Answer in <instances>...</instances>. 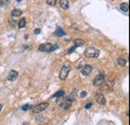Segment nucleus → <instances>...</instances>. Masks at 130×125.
<instances>
[{"label":"nucleus","mask_w":130,"mask_h":125,"mask_svg":"<svg viewBox=\"0 0 130 125\" xmlns=\"http://www.w3.org/2000/svg\"><path fill=\"white\" fill-rule=\"evenodd\" d=\"M18 77V72L15 70H11L9 74H8V77H7V79H8L9 81H14V80H16Z\"/></svg>","instance_id":"obj_6"},{"label":"nucleus","mask_w":130,"mask_h":125,"mask_svg":"<svg viewBox=\"0 0 130 125\" xmlns=\"http://www.w3.org/2000/svg\"><path fill=\"white\" fill-rule=\"evenodd\" d=\"M1 109H2V105L0 104V111H1Z\"/></svg>","instance_id":"obj_25"},{"label":"nucleus","mask_w":130,"mask_h":125,"mask_svg":"<svg viewBox=\"0 0 130 125\" xmlns=\"http://www.w3.org/2000/svg\"><path fill=\"white\" fill-rule=\"evenodd\" d=\"M103 82H104V76H103L102 74H99V75H97V76L94 78L93 84L95 86H99V85H101Z\"/></svg>","instance_id":"obj_5"},{"label":"nucleus","mask_w":130,"mask_h":125,"mask_svg":"<svg viewBox=\"0 0 130 125\" xmlns=\"http://www.w3.org/2000/svg\"><path fill=\"white\" fill-rule=\"evenodd\" d=\"M59 5H60L62 9L66 10L69 8V1L68 0H60V1H59Z\"/></svg>","instance_id":"obj_8"},{"label":"nucleus","mask_w":130,"mask_h":125,"mask_svg":"<svg viewBox=\"0 0 130 125\" xmlns=\"http://www.w3.org/2000/svg\"><path fill=\"white\" fill-rule=\"evenodd\" d=\"M63 95H64V91H63V90H61V91H58V92H56L54 94L53 96H52V98H55V97H62Z\"/></svg>","instance_id":"obj_17"},{"label":"nucleus","mask_w":130,"mask_h":125,"mask_svg":"<svg viewBox=\"0 0 130 125\" xmlns=\"http://www.w3.org/2000/svg\"><path fill=\"white\" fill-rule=\"evenodd\" d=\"M120 9L123 11V12H128L129 10V6H128V3H121L120 5Z\"/></svg>","instance_id":"obj_10"},{"label":"nucleus","mask_w":130,"mask_h":125,"mask_svg":"<svg viewBox=\"0 0 130 125\" xmlns=\"http://www.w3.org/2000/svg\"><path fill=\"white\" fill-rule=\"evenodd\" d=\"M91 105H92L91 102H88V103L86 104V106H85V108H86V109H89V108L91 107Z\"/></svg>","instance_id":"obj_21"},{"label":"nucleus","mask_w":130,"mask_h":125,"mask_svg":"<svg viewBox=\"0 0 130 125\" xmlns=\"http://www.w3.org/2000/svg\"><path fill=\"white\" fill-rule=\"evenodd\" d=\"M58 48V45L56 44V45H54V47H53V45H52V49H51V51H54L55 49H57Z\"/></svg>","instance_id":"obj_23"},{"label":"nucleus","mask_w":130,"mask_h":125,"mask_svg":"<svg viewBox=\"0 0 130 125\" xmlns=\"http://www.w3.org/2000/svg\"><path fill=\"white\" fill-rule=\"evenodd\" d=\"M91 71H92V67L90 65H85L82 67V69H81V72H82V74L85 75V76H87V75L90 74Z\"/></svg>","instance_id":"obj_7"},{"label":"nucleus","mask_w":130,"mask_h":125,"mask_svg":"<svg viewBox=\"0 0 130 125\" xmlns=\"http://www.w3.org/2000/svg\"><path fill=\"white\" fill-rule=\"evenodd\" d=\"M30 108H32V106L30 104H25V105L22 106V110H23V111H26V110H28V109H30Z\"/></svg>","instance_id":"obj_19"},{"label":"nucleus","mask_w":130,"mask_h":125,"mask_svg":"<svg viewBox=\"0 0 130 125\" xmlns=\"http://www.w3.org/2000/svg\"><path fill=\"white\" fill-rule=\"evenodd\" d=\"M54 34H55V35H56V36H64V35H65V32L63 31L62 29H60L59 27H57V29L55 30Z\"/></svg>","instance_id":"obj_12"},{"label":"nucleus","mask_w":130,"mask_h":125,"mask_svg":"<svg viewBox=\"0 0 130 125\" xmlns=\"http://www.w3.org/2000/svg\"><path fill=\"white\" fill-rule=\"evenodd\" d=\"M126 63H127V61H126L125 59L119 58V59L117 60V64H118V65H120V66H125V65H126Z\"/></svg>","instance_id":"obj_15"},{"label":"nucleus","mask_w":130,"mask_h":125,"mask_svg":"<svg viewBox=\"0 0 130 125\" xmlns=\"http://www.w3.org/2000/svg\"><path fill=\"white\" fill-rule=\"evenodd\" d=\"M56 0H46V3L48 5H50V6H54L55 4H56Z\"/></svg>","instance_id":"obj_18"},{"label":"nucleus","mask_w":130,"mask_h":125,"mask_svg":"<svg viewBox=\"0 0 130 125\" xmlns=\"http://www.w3.org/2000/svg\"><path fill=\"white\" fill-rule=\"evenodd\" d=\"M48 105H49V104H48L47 102H43V103H40L38 105L34 106V107H32V109H33V111H34V112L39 113V112H42V111L45 110V109L48 107Z\"/></svg>","instance_id":"obj_3"},{"label":"nucleus","mask_w":130,"mask_h":125,"mask_svg":"<svg viewBox=\"0 0 130 125\" xmlns=\"http://www.w3.org/2000/svg\"><path fill=\"white\" fill-rule=\"evenodd\" d=\"M74 45H75V47H81L84 45V41L82 39H76L74 41Z\"/></svg>","instance_id":"obj_11"},{"label":"nucleus","mask_w":130,"mask_h":125,"mask_svg":"<svg viewBox=\"0 0 130 125\" xmlns=\"http://www.w3.org/2000/svg\"><path fill=\"white\" fill-rule=\"evenodd\" d=\"M75 48H76L75 46H73V47H72L71 49H69V51H68V54H70V53H72V52H73L74 50H75Z\"/></svg>","instance_id":"obj_22"},{"label":"nucleus","mask_w":130,"mask_h":125,"mask_svg":"<svg viewBox=\"0 0 130 125\" xmlns=\"http://www.w3.org/2000/svg\"><path fill=\"white\" fill-rule=\"evenodd\" d=\"M70 70H71V67H70L68 64L63 65L62 68H61V70H60V73H59V78H60L61 80H65L66 77L68 76Z\"/></svg>","instance_id":"obj_2"},{"label":"nucleus","mask_w":130,"mask_h":125,"mask_svg":"<svg viewBox=\"0 0 130 125\" xmlns=\"http://www.w3.org/2000/svg\"><path fill=\"white\" fill-rule=\"evenodd\" d=\"M9 4V0H0V7H6Z\"/></svg>","instance_id":"obj_16"},{"label":"nucleus","mask_w":130,"mask_h":125,"mask_svg":"<svg viewBox=\"0 0 130 125\" xmlns=\"http://www.w3.org/2000/svg\"><path fill=\"white\" fill-rule=\"evenodd\" d=\"M21 14H22V11L19 10V9H14L12 12H11V15H12V16H15V17L20 16Z\"/></svg>","instance_id":"obj_14"},{"label":"nucleus","mask_w":130,"mask_h":125,"mask_svg":"<svg viewBox=\"0 0 130 125\" xmlns=\"http://www.w3.org/2000/svg\"><path fill=\"white\" fill-rule=\"evenodd\" d=\"M26 26V19L25 18H21V19L18 21V27L19 28H23Z\"/></svg>","instance_id":"obj_13"},{"label":"nucleus","mask_w":130,"mask_h":125,"mask_svg":"<svg viewBox=\"0 0 130 125\" xmlns=\"http://www.w3.org/2000/svg\"><path fill=\"white\" fill-rule=\"evenodd\" d=\"M51 49H52V44L51 43L41 44L38 47V50L39 51H42V52H51Z\"/></svg>","instance_id":"obj_4"},{"label":"nucleus","mask_w":130,"mask_h":125,"mask_svg":"<svg viewBox=\"0 0 130 125\" xmlns=\"http://www.w3.org/2000/svg\"><path fill=\"white\" fill-rule=\"evenodd\" d=\"M96 101L98 102L99 104H101V105H104L105 104V98H104V96L102 95L101 93H98L97 95H96Z\"/></svg>","instance_id":"obj_9"},{"label":"nucleus","mask_w":130,"mask_h":125,"mask_svg":"<svg viewBox=\"0 0 130 125\" xmlns=\"http://www.w3.org/2000/svg\"><path fill=\"white\" fill-rule=\"evenodd\" d=\"M86 95H87V92L82 91V92H81V94H80V97H81V98H83V97H85Z\"/></svg>","instance_id":"obj_20"},{"label":"nucleus","mask_w":130,"mask_h":125,"mask_svg":"<svg viewBox=\"0 0 130 125\" xmlns=\"http://www.w3.org/2000/svg\"><path fill=\"white\" fill-rule=\"evenodd\" d=\"M84 55L88 58H95L99 56V50L95 49L94 47H88L84 52Z\"/></svg>","instance_id":"obj_1"},{"label":"nucleus","mask_w":130,"mask_h":125,"mask_svg":"<svg viewBox=\"0 0 130 125\" xmlns=\"http://www.w3.org/2000/svg\"><path fill=\"white\" fill-rule=\"evenodd\" d=\"M17 1H18V2H20V1H21V0H17Z\"/></svg>","instance_id":"obj_26"},{"label":"nucleus","mask_w":130,"mask_h":125,"mask_svg":"<svg viewBox=\"0 0 130 125\" xmlns=\"http://www.w3.org/2000/svg\"><path fill=\"white\" fill-rule=\"evenodd\" d=\"M34 33H35V34H39V33H40V29H39V28H37V29H35V31H34Z\"/></svg>","instance_id":"obj_24"}]
</instances>
